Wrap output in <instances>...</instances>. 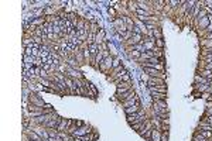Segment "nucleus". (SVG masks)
Masks as SVG:
<instances>
[{
    "mask_svg": "<svg viewBox=\"0 0 212 141\" xmlns=\"http://www.w3.org/2000/svg\"><path fill=\"white\" fill-rule=\"evenodd\" d=\"M113 57L112 55H109V57H106L105 59H103V62L99 65V69L102 71V72H110L112 71V65H113Z\"/></svg>",
    "mask_w": 212,
    "mask_h": 141,
    "instance_id": "f257e3e1",
    "label": "nucleus"
},
{
    "mask_svg": "<svg viewBox=\"0 0 212 141\" xmlns=\"http://www.w3.org/2000/svg\"><path fill=\"white\" fill-rule=\"evenodd\" d=\"M61 119L62 117H59V116H57V114H54V117L44 126L45 128H48V130H57L58 128V124H59V121H61Z\"/></svg>",
    "mask_w": 212,
    "mask_h": 141,
    "instance_id": "f03ea898",
    "label": "nucleus"
},
{
    "mask_svg": "<svg viewBox=\"0 0 212 141\" xmlns=\"http://www.w3.org/2000/svg\"><path fill=\"white\" fill-rule=\"evenodd\" d=\"M164 85H165V82L163 78H150V80L147 83V86H164Z\"/></svg>",
    "mask_w": 212,
    "mask_h": 141,
    "instance_id": "7ed1b4c3",
    "label": "nucleus"
},
{
    "mask_svg": "<svg viewBox=\"0 0 212 141\" xmlns=\"http://www.w3.org/2000/svg\"><path fill=\"white\" fill-rule=\"evenodd\" d=\"M105 34H106V31L103 30V28H101V30H99V33L95 35V44L101 45V44L105 41Z\"/></svg>",
    "mask_w": 212,
    "mask_h": 141,
    "instance_id": "20e7f679",
    "label": "nucleus"
},
{
    "mask_svg": "<svg viewBox=\"0 0 212 141\" xmlns=\"http://www.w3.org/2000/svg\"><path fill=\"white\" fill-rule=\"evenodd\" d=\"M30 104H34V106H38V107H44L45 106V103L42 102V100H40L36 95H31L30 96Z\"/></svg>",
    "mask_w": 212,
    "mask_h": 141,
    "instance_id": "39448f33",
    "label": "nucleus"
},
{
    "mask_svg": "<svg viewBox=\"0 0 212 141\" xmlns=\"http://www.w3.org/2000/svg\"><path fill=\"white\" fill-rule=\"evenodd\" d=\"M122 104H123L124 109H126V107H130V106H134V104H140L139 96H136V97H133V99H129V100H126V102H122Z\"/></svg>",
    "mask_w": 212,
    "mask_h": 141,
    "instance_id": "423d86ee",
    "label": "nucleus"
},
{
    "mask_svg": "<svg viewBox=\"0 0 212 141\" xmlns=\"http://www.w3.org/2000/svg\"><path fill=\"white\" fill-rule=\"evenodd\" d=\"M150 93H154V92H160V93H167V85L164 86H147Z\"/></svg>",
    "mask_w": 212,
    "mask_h": 141,
    "instance_id": "0eeeda50",
    "label": "nucleus"
},
{
    "mask_svg": "<svg viewBox=\"0 0 212 141\" xmlns=\"http://www.w3.org/2000/svg\"><path fill=\"white\" fill-rule=\"evenodd\" d=\"M66 128H68V119H61V121H59L57 130H58L59 133H65Z\"/></svg>",
    "mask_w": 212,
    "mask_h": 141,
    "instance_id": "6e6552de",
    "label": "nucleus"
},
{
    "mask_svg": "<svg viewBox=\"0 0 212 141\" xmlns=\"http://www.w3.org/2000/svg\"><path fill=\"white\" fill-rule=\"evenodd\" d=\"M140 112V104H134V106H130V107H126L124 109V113L127 114H133V113H137Z\"/></svg>",
    "mask_w": 212,
    "mask_h": 141,
    "instance_id": "1a4fd4ad",
    "label": "nucleus"
},
{
    "mask_svg": "<svg viewBox=\"0 0 212 141\" xmlns=\"http://www.w3.org/2000/svg\"><path fill=\"white\" fill-rule=\"evenodd\" d=\"M150 141H161V130L153 128V133H151V140H150Z\"/></svg>",
    "mask_w": 212,
    "mask_h": 141,
    "instance_id": "9d476101",
    "label": "nucleus"
},
{
    "mask_svg": "<svg viewBox=\"0 0 212 141\" xmlns=\"http://www.w3.org/2000/svg\"><path fill=\"white\" fill-rule=\"evenodd\" d=\"M198 131H212V126L205 121H201L198 124Z\"/></svg>",
    "mask_w": 212,
    "mask_h": 141,
    "instance_id": "9b49d317",
    "label": "nucleus"
},
{
    "mask_svg": "<svg viewBox=\"0 0 212 141\" xmlns=\"http://www.w3.org/2000/svg\"><path fill=\"white\" fill-rule=\"evenodd\" d=\"M199 75L202 78H205L207 80H211L212 79V71H209V69H201L199 71Z\"/></svg>",
    "mask_w": 212,
    "mask_h": 141,
    "instance_id": "f8f14e48",
    "label": "nucleus"
},
{
    "mask_svg": "<svg viewBox=\"0 0 212 141\" xmlns=\"http://www.w3.org/2000/svg\"><path fill=\"white\" fill-rule=\"evenodd\" d=\"M209 80H207L205 78H202L199 74H197L195 76H194V83H197V85H202V83H208Z\"/></svg>",
    "mask_w": 212,
    "mask_h": 141,
    "instance_id": "ddd939ff",
    "label": "nucleus"
},
{
    "mask_svg": "<svg viewBox=\"0 0 212 141\" xmlns=\"http://www.w3.org/2000/svg\"><path fill=\"white\" fill-rule=\"evenodd\" d=\"M151 95H153L154 100H165V99H167V93H160V92H154V93H151Z\"/></svg>",
    "mask_w": 212,
    "mask_h": 141,
    "instance_id": "4468645a",
    "label": "nucleus"
},
{
    "mask_svg": "<svg viewBox=\"0 0 212 141\" xmlns=\"http://www.w3.org/2000/svg\"><path fill=\"white\" fill-rule=\"evenodd\" d=\"M79 141H93L96 138V136L92 134V133H89V134H85V136H82V137H78Z\"/></svg>",
    "mask_w": 212,
    "mask_h": 141,
    "instance_id": "2eb2a0df",
    "label": "nucleus"
},
{
    "mask_svg": "<svg viewBox=\"0 0 212 141\" xmlns=\"http://www.w3.org/2000/svg\"><path fill=\"white\" fill-rule=\"evenodd\" d=\"M208 57H212V48H202L201 58H208Z\"/></svg>",
    "mask_w": 212,
    "mask_h": 141,
    "instance_id": "dca6fc26",
    "label": "nucleus"
},
{
    "mask_svg": "<svg viewBox=\"0 0 212 141\" xmlns=\"http://www.w3.org/2000/svg\"><path fill=\"white\" fill-rule=\"evenodd\" d=\"M201 45H202V48H212V40L204 38L201 41Z\"/></svg>",
    "mask_w": 212,
    "mask_h": 141,
    "instance_id": "f3484780",
    "label": "nucleus"
},
{
    "mask_svg": "<svg viewBox=\"0 0 212 141\" xmlns=\"http://www.w3.org/2000/svg\"><path fill=\"white\" fill-rule=\"evenodd\" d=\"M192 141H209V140L204 138V137L201 136V133H199V131H197V133L194 134V137H192Z\"/></svg>",
    "mask_w": 212,
    "mask_h": 141,
    "instance_id": "a211bd4d",
    "label": "nucleus"
},
{
    "mask_svg": "<svg viewBox=\"0 0 212 141\" xmlns=\"http://www.w3.org/2000/svg\"><path fill=\"white\" fill-rule=\"evenodd\" d=\"M154 44H156V47L160 48V50H163V48H164V45H165V42H164V40H163V38H157L156 41H154Z\"/></svg>",
    "mask_w": 212,
    "mask_h": 141,
    "instance_id": "6ab92c4d",
    "label": "nucleus"
},
{
    "mask_svg": "<svg viewBox=\"0 0 212 141\" xmlns=\"http://www.w3.org/2000/svg\"><path fill=\"white\" fill-rule=\"evenodd\" d=\"M99 27H98V24H91V27H89V33H92V34H98L99 33V30H98Z\"/></svg>",
    "mask_w": 212,
    "mask_h": 141,
    "instance_id": "aec40b11",
    "label": "nucleus"
},
{
    "mask_svg": "<svg viewBox=\"0 0 212 141\" xmlns=\"http://www.w3.org/2000/svg\"><path fill=\"white\" fill-rule=\"evenodd\" d=\"M130 57H132V58H136V59H140V57H142V52H140V51H136V50H132V52H130Z\"/></svg>",
    "mask_w": 212,
    "mask_h": 141,
    "instance_id": "412c9836",
    "label": "nucleus"
},
{
    "mask_svg": "<svg viewBox=\"0 0 212 141\" xmlns=\"http://www.w3.org/2000/svg\"><path fill=\"white\" fill-rule=\"evenodd\" d=\"M199 133H201V136H202L204 138H207V140H211L212 131H199Z\"/></svg>",
    "mask_w": 212,
    "mask_h": 141,
    "instance_id": "4be33fe9",
    "label": "nucleus"
},
{
    "mask_svg": "<svg viewBox=\"0 0 212 141\" xmlns=\"http://www.w3.org/2000/svg\"><path fill=\"white\" fill-rule=\"evenodd\" d=\"M132 126V128L134 130V131H139L140 128L143 127V123H133V124H130Z\"/></svg>",
    "mask_w": 212,
    "mask_h": 141,
    "instance_id": "5701e85b",
    "label": "nucleus"
},
{
    "mask_svg": "<svg viewBox=\"0 0 212 141\" xmlns=\"http://www.w3.org/2000/svg\"><path fill=\"white\" fill-rule=\"evenodd\" d=\"M120 59L119 58H115V59H113V65H112V71H113V69H116V68H118V66H120Z\"/></svg>",
    "mask_w": 212,
    "mask_h": 141,
    "instance_id": "b1692460",
    "label": "nucleus"
},
{
    "mask_svg": "<svg viewBox=\"0 0 212 141\" xmlns=\"http://www.w3.org/2000/svg\"><path fill=\"white\" fill-rule=\"evenodd\" d=\"M120 82H130V75H129V74H124V75L122 76V80H120ZM116 85H118V83H116Z\"/></svg>",
    "mask_w": 212,
    "mask_h": 141,
    "instance_id": "393cba45",
    "label": "nucleus"
},
{
    "mask_svg": "<svg viewBox=\"0 0 212 141\" xmlns=\"http://www.w3.org/2000/svg\"><path fill=\"white\" fill-rule=\"evenodd\" d=\"M202 121H205V123H208V124H211L212 126V116H204Z\"/></svg>",
    "mask_w": 212,
    "mask_h": 141,
    "instance_id": "a878e982",
    "label": "nucleus"
},
{
    "mask_svg": "<svg viewBox=\"0 0 212 141\" xmlns=\"http://www.w3.org/2000/svg\"><path fill=\"white\" fill-rule=\"evenodd\" d=\"M142 79H143V80H147V83H148V80H150V76H148V75H146V74H143V75H142Z\"/></svg>",
    "mask_w": 212,
    "mask_h": 141,
    "instance_id": "bb28decb",
    "label": "nucleus"
},
{
    "mask_svg": "<svg viewBox=\"0 0 212 141\" xmlns=\"http://www.w3.org/2000/svg\"><path fill=\"white\" fill-rule=\"evenodd\" d=\"M107 12H109V14H112V16H116V10H115V9H112V7H109V10H107Z\"/></svg>",
    "mask_w": 212,
    "mask_h": 141,
    "instance_id": "cd10ccee",
    "label": "nucleus"
},
{
    "mask_svg": "<svg viewBox=\"0 0 212 141\" xmlns=\"http://www.w3.org/2000/svg\"><path fill=\"white\" fill-rule=\"evenodd\" d=\"M75 126H77V127H82V126H85V124H83V121L78 120V121H75Z\"/></svg>",
    "mask_w": 212,
    "mask_h": 141,
    "instance_id": "c85d7f7f",
    "label": "nucleus"
},
{
    "mask_svg": "<svg viewBox=\"0 0 212 141\" xmlns=\"http://www.w3.org/2000/svg\"><path fill=\"white\" fill-rule=\"evenodd\" d=\"M205 38H209V40H212V33H209V34H207V35H205Z\"/></svg>",
    "mask_w": 212,
    "mask_h": 141,
    "instance_id": "c756f323",
    "label": "nucleus"
},
{
    "mask_svg": "<svg viewBox=\"0 0 212 141\" xmlns=\"http://www.w3.org/2000/svg\"><path fill=\"white\" fill-rule=\"evenodd\" d=\"M209 95H212V89H209Z\"/></svg>",
    "mask_w": 212,
    "mask_h": 141,
    "instance_id": "7c9ffc66",
    "label": "nucleus"
},
{
    "mask_svg": "<svg viewBox=\"0 0 212 141\" xmlns=\"http://www.w3.org/2000/svg\"><path fill=\"white\" fill-rule=\"evenodd\" d=\"M209 85H212V79H211V80H209Z\"/></svg>",
    "mask_w": 212,
    "mask_h": 141,
    "instance_id": "2f4dec72",
    "label": "nucleus"
},
{
    "mask_svg": "<svg viewBox=\"0 0 212 141\" xmlns=\"http://www.w3.org/2000/svg\"><path fill=\"white\" fill-rule=\"evenodd\" d=\"M211 96H212V95H211Z\"/></svg>",
    "mask_w": 212,
    "mask_h": 141,
    "instance_id": "473e14b6",
    "label": "nucleus"
}]
</instances>
